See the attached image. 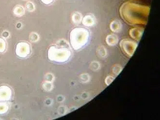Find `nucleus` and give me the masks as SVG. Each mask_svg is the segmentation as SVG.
Listing matches in <instances>:
<instances>
[{
    "label": "nucleus",
    "mask_w": 160,
    "mask_h": 120,
    "mask_svg": "<svg viewBox=\"0 0 160 120\" xmlns=\"http://www.w3.org/2000/svg\"><path fill=\"white\" fill-rule=\"evenodd\" d=\"M149 8L127 2L121 8L120 12L123 18L133 24H145L149 13Z\"/></svg>",
    "instance_id": "1"
},
{
    "label": "nucleus",
    "mask_w": 160,
    "mask_h": 120,
    "mask_svg": "<svg viewBox=\"0 0 160 120\" xmlns=\"http://www.w3.org/2000/svg\"><path fill=\"white\" fill-rule=\"evenodd\" d=\"M89 38L87 30L83 28H77L72 30L70 34L72 46L75 50H78L85 46Z\"/></svg>",
    "instance_id": "2"
},
{
    "label": "nucleus",
    "mask_w": 160,
    "mask_h": 120,
    "mask_svg": "<svg viewBox=\"0 0 160 120\" xmlns=\"http://www.w3.org/2000/svg\"><path fill=\"white\" fill-rule=\"evenodd\" d=\"M70 52L68 50L60 49L55 47H51L49 51L50 58L59 62H65L69 58Z\"/></svg>",
    "instance_id": "3"
},
{
    "label": "nucleus",
    "mask_w": 160,
    "mask_h": 120,
    "mask_svg": "<svg viewBox=\"0 0 160 120\" xmlns=\"http://www.w3.org/2000/svg\"><path fill=\"white\" fill-rule=\"evenodd\" d=\"M121 46L123 51L127 53L128 55L131 56L136 49L137 44L131 41L123 40L121 43Z\"/></svg>",
    "instance_id": "4"
},
{
    "label": "nucleus",
    "mask_w": 160,
    "mask_h": 120,
    "mask_svg": "<svg viewBox=\"0 0 160 120\" xmlns=\"http://www.w3.org/2000/svg\"><path fill=\"white\" fill-rule=\"evenodd\" d=\"M29 53V46L25 42H22L17 46V53L20 57H25Z\"/></svg>",
    "instance_id": "5"
},
{
    "label": "nucleus",
    "mask_w": 160,
    "mask_h": 120,
    "mask_svg": "<svg viewBox=\"0 0 160 120\" xmlns=\"http://www.w3.org/2000/svg\"><path fill=\"white\" fill-rule=\"evenodd\" d=\"M140 29H133L131 30L130 32V35L133 38H137L139 39L140 38V37H142V33L141 32Z\"/></svg>",
    "instance_id": "6"
},
{
    "label": "nucleus",
    "mask_w": 160,
    "mask_h": 120,
    "mask_svg": "<svg viewBox=\"0 0 160 120\" xmlns=\"http://www.w3.org/2000/svg\"><path fill=\"white\" fill-rule=\"evenodd\" d=\"M83 23L84 25L91 26L93 24V20L92 17L89 16H88L84 17L83 20Z\"/></svg>",
    "instance_id": "7"
},
{
    "label": "nucleus",
    "mask_w": 160,
    "mask_h": 120,
    "mask_svg": "<svg viewBox=\"0 0 160 120\" xmlns=\"http://www.w3.org/2000/svg\"><path fill=\"white\" fill-rule=\"evenodd\" d=\"M108 41V44L109 45H111H111H114L117 42V38H116V37L110 35L109 37H108L106 41Z\"/></svg>",
    "instance_id": "8"
},
{
    "label": "nucleus",
    "mask_w": 160,
    "mask_h": 120,
    "mask_svg": "<svg viewBox=\"0 0 160 120\" xmlns=\"http://www.w3.org/2000/svg\"><path fill=\"white\" fill-rule=\"evenodd\" d=\"M14 12H15V14H16L18 16L22 15L24 13V8L21 6H18L14 10Z\"/></svg>",
    "instance_id": "9"
},
{
    "label": "nucleus",
    "mask_w": 160,
    "mask_h": 120,
    "mask_svg": "<svg viewBox=\"0 0 160 120\" xmlns=\"http://www.w3.org/2000/svg\"><path fill=\"white\" fill-rule=\"evenodd\" d=\"M6 48V43L4 40L0 39V51H3Z\"/></svg>",
    "instance_id": "10"
},
{
    "label": "nucleus",
    "mask_w": 160,
    "mask_h": 120,
    "mask_svg": "<svg viewBox=\"0 0 160 120\" xmlns=\"http://www.w3.org/2000/svg\"><path fill=\"white\" fill-rule=\"evenodd\" d=\"M26 7H27V9L29 11H32V10H34V4L31 2H28L27 4H26Z\"/></svg>",
    "instance_id": "11"
},
{
    "label": "nucleus",
    "mask_w": 160,
    "mask_h": 120,
    "mask_svg": "<svg viewBox=\"0 0 160 120\" xmlns=\"http://www.w3.org/2000/svg\"><path fill=\"white\" fill-rule=\"evenodd\" d=\"M41 1L45 4H49L53 1V0H41Z\"/></svg>",
    "instance_id": "12"
}]
</instances>
